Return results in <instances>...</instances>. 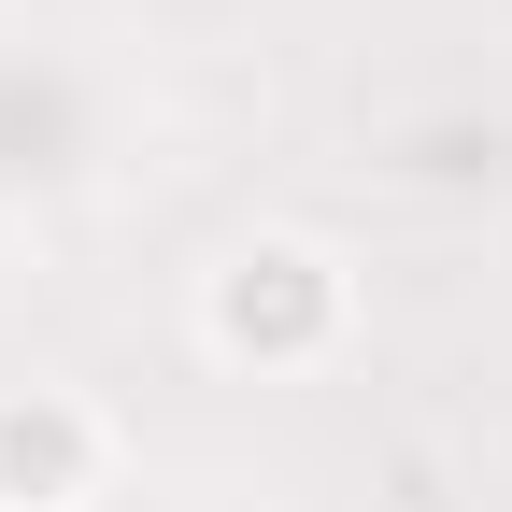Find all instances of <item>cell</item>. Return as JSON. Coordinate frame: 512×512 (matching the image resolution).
<instances>
[{
    "mask_svg": "<svg viewBox=\"0 0 512 512\" xmlns=\"http://www.w3.org/2000/svg\"><path fill=\"white\" fill-rule=\"evenodd\" d=\"M342 328H356V271L299 228H256L200 271V342L228 370H313V356H342Z\"/></svg>",
    "mask_w": 512,
    "mask_h": 512,
    "instance_id": "1",
    "label": "cell"
},
{
    "mask_svg": "<svg viewBox=\"0 0 512 512\" xmlns=\"http://www.w3.org/2000/svg\"><path fill=\"white\" fill-rule=\"evenodd\" d=\"M114 470V427L72 399V384H29V399H0V498L15 512H86Z\"/></svg>",
    "mask_w": 512,
    "mask_h": 512,
    "instance_id": "2",
    "label": "cell"
}]
</instances>
